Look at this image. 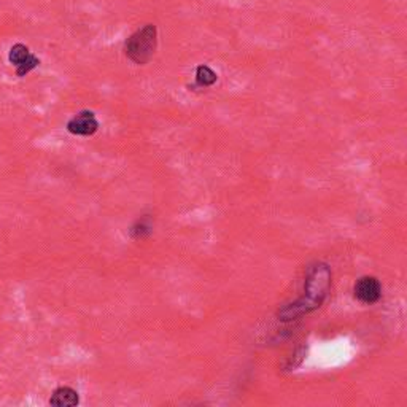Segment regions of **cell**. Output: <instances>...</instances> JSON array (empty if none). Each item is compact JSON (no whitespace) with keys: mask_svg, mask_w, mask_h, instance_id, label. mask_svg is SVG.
<instances>
[{"mask_svg":"<svg viewBox=\"0 0 407 407\" xmlns=\"http://www.w3.org/2000/svg\"><path fill=\"white\" fill-rule=\"evenodd\" d=\"M353 293L360 302L375 304L382 298V285L375 277L364 276L356 280Z\"/></svg>","mask_w":407,"mask_h":407,"instance_id":"obj_3","label":"cell"},{"mask_svg":"<svg viewBox=\"0 0 407 407\" xmlns=\"http://www.w3.org/2000/svg\"><path fill=\"white\" fill-rule=\"evenodd\" d=\"M157 45V30L155 24H146L127 38L126 56L134 64L144 65L155 54Z\"/></svg>","mask_w":407,"mask_h":407,"instance_id":"obj_1","label":"cell"},{"mask_svg":"<svg viewBox=\"0 0 407 407\" xmlns=\"http://www.w3.org/2000/svg\"><path fill=\"white\" fill-rule=\"evenodd\" d=\"M217 74L208 67V65H199L196 69V83L202 86V88H207V86H212L217 81Z\"/></svg>","mask_w":407,"mask_h":407,"instance_id":"obj_6","label":"cell"},{"mask_svg":"<svg viewBox=\"0 0 407 407\" xmlns=\"http://www.w3.org/2000/svg\"><path fill=\"white\" fill-rule=\"evenodd\" d=\"M98 129H99V121L96 120V115L89 110L80 111L78 115L74 116V118L67 123V131L74 135L89 137V135H94L96 132H98Z\"/></svg>","mask_w":407,"mask_h":407,"instance_id":"obj_4","label":"cell"},{"mask_svg":"<svg viewBox=\"0 0 407 407\" xmlns=\"http://www.w3.org/2000/svg\"><path fill=\"white\" fill-rule=\"evenodd\" d=\"M80 403L78 393L70 386H59L53 391L50 398V404L56 407H74Z\"/></svg>","mask_w":407,"mask_h":407,"instance_id":"obj_5","label":"cell"},{"mask_svg":"<svg viewBox=\"0 0 407 407\" xmlns=\"http://www.w3.org/2000/svg\"><path fill=\"white\" fill-rule=\"evenodd\" d=\"M8 60L10 64L14 65V69H16V75L21 76V78L29 72H32V70L35 67H38L40 64V59L37 56L30 53V50L23 43L13 45L12 50H10Z\"/></svg>","mask_w":407,"mask_h":407,"instance_id":"obj_2","label":"cell"}]
</instances>
